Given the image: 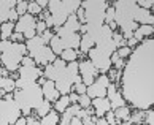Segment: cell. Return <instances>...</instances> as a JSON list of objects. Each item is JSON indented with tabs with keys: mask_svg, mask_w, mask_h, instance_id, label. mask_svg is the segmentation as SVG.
<instances>
[{
	"mask_svg": "<svg viewBox=\"0 0 154 125\" xmlns=\"http://www.w3.org/2000/svg\"><path fill=\"white\" fill-rule=\"evenodd\" d=\"M45 30H48V29H46V24H45V21H37V24H35V32H37V35H42Z\"/></svg>",
	"mask_w": 154,
	"mask_h": 125,
	"instance_id": "46",
	"label": "cell"
},
{
	"mask_svg": "<svg viewBox=\"0 0 154 125\" xmlns=\"http://www.w3.org/2000/svg\"><path fill=\"white\" fill-rule=\"evenodd\" d=\"M103 117H105V121L108 122V125H118V121H116L115 112H113V111H108Z\"/></svg>",
	"mask_w": 154,
	"mask_h": 125,
	"instance_id": "44",
	"label": "cell"
},
{
	"mask_svg": "<svg viewBox=\"0 0 154 125\" xmlns=\"http://www.w3.org/2000/svg\"><path fill=\"white\" fill-rule=\"evenodd\" d=\"M3 100H14L13 98V94H5L3 95Z\"/></svg>",
	"mask_w": 154,
	"mask_h": 125,
	"instance_id": "56",
	"label": "cell"
},
{
	"mask_svg": "<svg viewBox=\"0 0 154 125\" xmlns=\"http://www.w3.org/2000/svg\"><path fill=\"white\" fill-rule=\"evenodd\" d=\"M53 35H54V32H51V30H45L42 35H40V37H42V40H43V44H45V46H48V44H49Z\"/></svg>",
	"mask_w": 154,
	"mask_h": 125,
	"instance_id": "42",
	"label": "cell"
},
{
	"mask_svg": "<svg viewBox=\"0 0 154 125\" xmlns=\"http://www.w3.org/2000/svg\"><path fill=\"white\" fill-rule=\"evenodd\" d=\"M132 51H134V49H130V48H127V46H122V48L116 49V52H118V55H119V59L125 60V59H129V55L132 54Z\"/></svg>",
	"mask_w": 154,
	"mask_h": 125,
	"instance_id": "38",
	"label": "cell"
},
{
	"mask_svg": "<svg viewBox=\"0 0 154 125\" xmlns=\"http://www.w3.org/2000/svg\"><path fill=\"white\" fill-rule=\"evenodd\" d=\"M95 125H108V122L105 121V117H99L95 121Z\"/></svg>",
	"mask_w": 154,
	"mask_h": 125,
	"instance_id": "53",
	"label": "cell"
},
{
	"mask_svg": "<svg viewBox=\"0 0 154 125\" xmlns=\"http://www.w3.org/2000/svg\"><path fill=\"white\" fill-rule=\"evenodd\" d=\"M106 98L110 100V105H111L113 111L118 109V108H121V106H125V100L121 94V90H118L116 84H113V82H110V86L106 89Z\"/></svg>",
	"mask_w": 154,
	"mask_h": 125,
	"instance_id": "12",
	"label": "cell"
},
{
	"mask_svg": "<svg viewBox=\"0 0 154 125\" xmlns=\"http://www.w3.org/2000/svg\"><path fill=\"white\" fill-rule=\"evenodd\" d=\"M32 59L35 60V65H42V67H46L49 64H53V62L57 59V55H56L53 51L49 49V46H43L40 51H37L35 54L32 55Z\"/></svg>",
	"mask_w": 154,
	"mask_h": 125,
	"instance_id": "11",
	"label": "cell"
},
{
	"mask_svg": "<svg viewBox=\"0 0 154 125\" xmlns=\"http://www.w3.org/2000/svg\"><path fill=\"white\" fill-rule=\"evenodd\" d=\"M137 32L140 33L143 38H151L152 33H154V25H138V29H137Z\"/></svg>",
	"mask_w": 154,
	"mask_h": 125,
	"instance_id": "31",
	"label": "cell"
},
{
	"mask_svg": "<svg viewBox=\"0 0 154 125\" xmlns=\"http://www.w3.org/2000/svg\"><path fill=\"white\" fill-rule=\"evenodd\" d=\"M108 7H110V3L105 2V0H86V2H81L86 24H103Z\"/></svg>",
	"mask_w": 154,
	"mask_h": 125,
	"instance_id": "4",
	"label": "cell"
},
{
	"mask_svg": "<svg viewBox=\"0 0 154 125\" xmlns=\"http://www.w3.org/2000/svg\"><path fill=\"white\" fill-rule=\"evenodd\" d=\"M78 55H79V51H76V49H64L59 57L64 60L65 64H70V62H76Z\"/></svg>",
	"mask_w": 154,
	"mask_h": 125,
	"instance_id": "30",
	"label": "cell"
},
{
	"mask_svg": "<svg viewBox=\"0 0 154 125\" xmlns=\"http://www.w3.org/2000/svg\"><path fill=\"white\" fill-rule=\"evenodd\" d=\"M91 108L94 109V114L95 117H103L108 111H111V105H110V100L103 97V98H92L91 100Z\"/></svg>",
	"mask_w": 154,
	"mask_h": 125,
	"instance_id": "15",
	"label": "cell"
},
{
	"mask_svg": "<svg viewBox=\"0 0 154 125\" xmlns=\"http://www.w3.org/2000/svg\"><path fill=\"white\" fill-rule=\"evenodd\" d=\"M35 24H37V18H33V16H30V14L19 16V19L14 22V32L24 33L30 29H35Z\"/></svg>",
	"mask_w": 154,
	"mask_h": 125,
	"instance_id": "16",
	"label": "cell"
},
{
	"mask_svg": "<svg viewBox=\"0 0 154 125\" xmlns=\"http://www.w3.org/2000/svg\"><path fill=\"white\" fill-rule=\"evenodd\" d=\"M51 109H53V105H51V101H48V100H43L42 103H40V105L35 108V109H33V114H35L37 117L42 119L43 116H46Z\"/></svg>",
	"mask_w": 154,
	"mask_h": 125,
	"instance_id": "24",
	"label": "cell"
},
{
	"mask_svg": "<svg viewBox=\"0 0 154 125\" xmlns=\"http://www.w3.org/2000/svg\"><path fill=\"white\" fill-rule=\"evenodd\" d=\"M26 49H27V55H32L37 52V51H40L45 44H43V40H42V37L40 35H35L33 38H30V40H26Z\"/></svg>",
	"mask_w": 154,
	"mask_h": 125,
	"instance_id": "19",
	"label": "cell"
},
{
	"mask_svg": "<svg viewBox=\"0 0 154 125\" xmlns=\"http://www.w3.org/2000/svg\"><path fill=\"white\" fill-rule=\"evenodd\" d=\"M134 21H135L138 25H145V24H146V25H152V24H154V16L151 14V11L137 7L135 14H134Z\"/></svg>",
	"mask_w": 154,
	"mask_h": 125,
	"instance_id": "17",
	"label": "cell"
},
{
	"mask_svg": "<svg viewBox=\"0 0 154 125\" xmlns=\"http://www.w3.org/2000/svg\"><path fill=\"white\" fill-rule=\"evenodd\" d=\"M118 125H132L129 121H125V122H121V124H118Z\"/></svg>",
	"mask_w": 154,
	"mask_h": 125,
	"instance_id": "57",
	"label": "cell"
},
{
	"mask_svg": "<svg viewBox=\"0 0 154 125\" xmlns=\"http://www.w3.org/2000/svg\"><path fill=\"white\" fill-rule=\"evenodd\" d=\"M64 27H65V29H68L70 32H75V33H78V32H79V29H81V24H79V21L76 19L75 13L70 14V16L67 18L65 24H64Z\"/></svg>",
	"mask_w": 154,
	"mask_h": 125,
	"instance_id": "27",
	"label": "cell"
},
{
	"mask_svg": "<svg viewBox=\"0 0 154 125\" xmlns=\"http://www.w3.org/2000/svg\"><path fill=\"white\" fill-rule=\"evenodd\" d=\"M14 79L13 78H10V76H7V78H2L0 76V90H3L5 94H13L14 92Z\"/></svg>",
	"mask_w": 154,
	"mask_h": 125,
	"instance_id": "25",
	"label": "cell"
},
{
	"mask_svg": "<svg viewBox=\"0 0 154 125\" xmlns=\"http://www.w3.org/2000/svg\"><path fill=\"white\" fill-rule=\"evenodd\" d=\"M21 67H37L35 65V60H33L30 55H24L21 59Z\"/></svg>",
	"mask_w": 154,
	"mask_h": 125,
	"instance_id": "43",
	"label": "cell"
},
{
	"mask_svg": "<svg viewBox=\"0 0 154 125\" xmlns=\"http://www.w3.org/2000/svg\"><path fill=\"white\" fill-rule=\"evenodd\" d=\"M8 73H10V71H8V70H5L3 67L0 68V76H2V78H7V76H8Z\"/></svg>",
	"mask_w": 154,
	"mask_h": 125,
	"instance_id": "55",
	"label": "cell"
},
{
	"mask_svg": "<svg viewBox=\"0 0 154 125\" xmlns=\"http://www.w3.org/2000/svg\"><path fill=\"white\" fill-rule=\"evenodd\" d=\"M143 121H145V124H148V125H154V111H152V108H149V109L145 111Z\"/></svg>",
	"mask_w": 154,
	"mask_h": 125,
	"instance_id": "41",
	"label": "cell"
},
{
	"mask_svg": "<svg viewBox=\"0 0 154 125\" xmlns=\"http://www.w3.org/2000/svg\"><path fill=\"white\" fill-rule=\"evenodd\" d=\"M48 46H49V49L53 51L56 55H57V57L62 54V51L65 49V48H64V44H62V41H60V38H59V37H56V35H53V38H51V41H49Z\"/></svg>",
	"mask_w": 154,
	"mask_h": 125,
	"instance_id": "28",
	"label": "cell"
},
{
	"mask_svg": "<svg viewBox=\"0 0 154 125\" xmlns=\"http://www.w3.org/2000/svg\"><path fill=\"white\" fill-rule=\"evenodd\" d=\"M78 73H79V76H81V81L84 86H91L94 81H95V78L100 75L99 71H97V68L91 64V60H81V62H78Z\"/></svg>",
	"mask_w": 154,
	"mask_h": 125,
	"instance_id": "9",
	"label": "cell"
},
{
	"mask_svg": "<svg viewBox=\"0 0 154 125\" xmlns=\"http://www.w3.org/2000/svg\"><path fill=\"white\" fill-rule=\"evenodd\" d=\"M14 125H26V117H22V116H21L18 121L14 122Z\"/></svg>",
	"mask_w": 154,
	"mask_h": 125,
	"instance_id": "54",
	"label": "cell"
},
{
	"mask_svg": "<svg viewBox=\"0 0 154 125\" xmlns=\"http://www.w3.org/2000/svg\"><path fill=\"white\" fill-rule=\"evenodd\" d=\"M70 125H83V121H81V119H78V117H72Z\"/></svg>",
	"mask_w": 154,
	"mask_h": 125,
	"instance_id": "52",
	"label": "cell"
},
{
	"mask_svg": "<svg viewBox=\"0 0 154 125\" xmlns=\"http://www.w3.org/2000/svg\"><path fill=\"white\" fill-rule=\"evenodd\" d=\"M35 3H37V5H38V7L42 8V10H45V8L48 7V0H37Z\"/></svg>",
	"mask_w": 154,
	"mask_h": 125,
	"instance_id": "50",
	"label": "cell"
},
{
	"mask_svg": "<svg viewBox=\"0 0 154 125\" xmlns=\"http://www.w3.org/2000/svg\"><path fill=\"white\" fill-rule=\"evenodd\" d=\"M65 67H67V64L62 59H56L53 64H49L43 68V76L49 79V81H56L62 75V71L65 70Z\"/></svg>",
	"mask_w": 154,
	"mask_h": 125,
	"instance_id": "10",
	"label": "cell"
},
{
	"mask_svg": "<svg viewBox=\"0 0 154 125\" xmlns=\"http://www.w3.org/2000/svg\"><path fill=\"white\" fill-rule=\"evenodd\" d=\"M59 112H56L54 109H51L46 116H43L40 119V125H59Z\"/></svg>",
	"mask_w": 154,
	"mask_h": 125,
	"instance_id": "21",
	"label": "cell"
},
{
	"mask_svg": "<svg viewBox=\"0 0 154 125\" xmlns=\"http://www.w3.org/2000/svg\"><path fill=\"white\" fill-rule=\"evenodd\" d=\"M143 117H145V111H140V109H138V112L130 114L129 122L132 124V125H140V124H143Z\"/></svg>",
	"mask_w": 154,
	"mask_h": 125,
	"instance_id": "33",
	"label": "cell"
},
{
	"mask_svg": "<svg viewBox=\"0 0 154 125\" xmlns=\"http://www.w3.org/2000/svg\"><path fill=\"white\" fill-rule=\"evenodd\" d=\"M95 46V43H94V40L91 38L88 33H84V35H81V41H79V49H81V52L84 54H88L91 49H92Z\"/></svg>",
	"mask_w": 154,
	"mask_h": 125,
	"instance_id": "26",
	"label": "cell"
},
{
	"mask_svg": "<svg viewBox=\"0 0 154 125\" xmlns=\"http://www.w3.org/2000/svg\"><path fill=\"white\" fill-rule=\"evenodd\" d=\"M113 112H115V117H116L118 124L129 121L130 114H132V111H130V108H129L127 105H125V106H121V108H118V109H115Z\"/></svg>",
	"mask_w": 154,
	"mask_h": 125,
	"instance_id": "23",
	"label": "cell"
},
{
	"mask_svg": "<svg viewBox=\"0 0 154 125\" xmlns=\"http://www.w3.org/2000/svg\"><path fill=\"white\" fill-rule=\"evenodd\" d=\"M121 94L134 108L146 111L154 105V40L138 43L121 73Z\"/></svg>",
	"mask_w": 154,
	"mask_h": 125,
	"instance_id": "1",
	"label": "cell"
},
{
	"mask_svg": "<svg viewBox=\"0 0 154 125\" xmlns=\"http://www.w3.org/2000/svg\"><path fill=\"white\" fill-rule=\"evenodd\" d=\"M88 55H89L88 60H91V64L97 68V71H99V73L106 75V73L111 70V60H110V57L105 55V54H102L100 51H97L95 48L91 49L88 52Z\"/></svg>",
	"mask_w": 154,
	"mask_h": 125,
	"instance_id": "8",
	"label": "cell"
},
{
	"mask_svg": "<svg viewBox=\"0 0 154 125\" xmlns=\"http://www.w3.org/2000/svg\"><path fill=\"white\" fill-rule=\"evenodd\" d=\"M121 35H122V38H124V40H129V38H134V32L125 30V32H122V33H121Z\"/></svg>",
	"mask_w": 154,
	"mask_h": 125,
	"instance_id": "51",
	"label": "cell"
},
{
	"mask_svg": "<svg viewBox=\"0 0 154 125\" xmlns=\"http://www.w3.org/2000/svg\"><path fill=\"white\" fill-rule=\"evenodd\" d=\"M42 11H43V10L40 8L35 2H29V5H27V14L33 16V18H35L37 14H42Z\"/></svg>",
	"mask_w": 154,
	"mask_h": 125,
	"instance_id": "35",
	"label": "cell"
},
{
	"mask_svg": "<svg viewBox=\"0 0 154 125\" xmlns=\"http://www.w3.org/2000/svg\"><path fill=\"white\" fill-rule=\"evenodd\" d=\"M14 32V24L13 22H5L0 24V38L2 40H10Z\"/></svg>",
	"mask_w": 154,
	"mask_h": 125,
	"instance_id": "29",
	"label": "cell"
},
{
	"mask_svg": "<svg viewBox=\"0 0 154 125\" xmlns=\"http://www.w3.org/2000/svg\"><path fill=\"white\" fill-rule=\"evenodd\" d=\"M27 5H29V2H26V0H18L16 2V13H18V16H24L27 14Z\"/></svg>",
	"mask_w": 154,
	"mask_h": 125,
	"instance_id": "34",
	"label": "cell"
},
{
	"mask_svg": "<svg viewBox=\"0 0 154 125\" xmlns=\"http://www.w3.org/2000/svg\"><path fill=\"white\" fill-rule=\"evenodd\" d=\"M16 2L18 0H0V22L2 24L8 22V13L10 10L16 8Z\"/></svg>",
	"mask_w": 154,
	"mask_h": 125,
	"instance_id": "20",
	"label": "cell"
},
{
	"mask_svg": "<svg viewBox=\"0 0 154 125\" xmlns=\"http://www.w3.org/2000/svg\"><path fill=\"white\" fill-rule=\"evenodd\" d=\"M137 7L138 8H143V10H148V11H151L154 8V2L152 0H137Z\"/></svg>",
	"mask_w": 154,
	"mask_h": 125,
	"instance_id": "37",
	"label": "cell"
},
{
	"mask_svg": "<svg viewBox=\"0 0 154 125\" xmlns=\"http://www.w3.org/2000/svg\"><path fill=\"white\" fill-rule=\"evenodd\" d=\"M22 35H24V38H26V40H30V38H33V37L37 35V32H35V29H30V30L24 32Z\"/></svg>",
	"mask_w": 154,
	"mask_h": 125,
	"instance_id": "49",
	"label": "cell"
},
{
	"mask_svg": "<svg viewBox=\"0 0 154 125\" xmlns=\"http://www.w3.org/2000/svg\"><path fill=\"white\" fill-rule=\"evenodd\" d=\"M42 92H43V98L51 101V103H54L60 97V94L57 92V89L54 86V81H49V79H46V82L42 86Z\"/></svg>",
	"mask_w": 154,
	"mask_h": 125,
	"instance_id": "18",
	"label": "cell"
},
{
	"mask_svg": "<svg viewBox=\"0 0 154 125\" xmlns=\"http://www.w3.org/2000/svg\"><path fill=\"white\" fill-rule=\"evenodd\" d=\"M10 41H13V43H22V41H26V38H24V35H22V33L13 32V35H11Z\"/></svg>",
	"mask_w": 154,
	"mask_h": 125,
	"instance_id": "47",
	"label": "cell"
},
{
	"mask_svg": "<svg viewBox=\"0 0 154 125\" xmlns=\"http://www.w3.org/2000/svg\"><path fill=\"white\" fill-rule=\"evenodd\" d=\"M13 98H14V103L18 105L19 109L30 108L32 111L45 100L42 87H40L37 82L33 84V86L27 87V89H16L13 92Z\"/></svg>",
	"mask_w": 154,
	"mask_h": 125,
	"instance_id": "3",
	"label": "cell"
},
{
	"mask_svg": "<svg viewBox=\"0 0 154 125\" xmlns=\"http://www.w3.org/2000/svg\"><path fill=\"white\" fill-rule=\"evenodd\" d=\"M21 117V109L14 100L0 98V125H14V122Z\"/></svg>",
	"mask_w": 154,
	"mask_h": 125,
	"instance_id": "5",
	"label": "cell"
},
{
	"mask_svg": "<svg viewBox=\"0 0 154 125\" xmlns=\"http://www.w3.org/2000/svg\"><path fill=\"white\" fill-rule=\"evenodd\" d=\"M70 106V100H68V95H60L57 100L54 101V105H53V109L56 112H59V114H62L67 108Z\"/></svg>",
	"mask_w": 154,
	"mask_h": 125,
	"instance_id": "22",
	"label": "cell"
},
{
	"mask_svg": "<svg viewBox=\"0 0 154 125\" xmlns=\"http://www.w3.org/2000/svg\"><path fill=\"white\" fill-rule=\"evenodd\" d=\"M81 7L79 0H51L48 2V11L54 21V29H59L65 24L67 18Z\"/></svg>",
	"mask_w": 154,
	"mask_h": 125,
	"instance_id": "2",
	"label": "cell"
},
{
	"mask_svg": "<svg viewBox=\"0 0 154 125\" xmlns=\"http://www.w3.org/2000/svg\"><path fill=\"white\" fill-rule=\"evenodd\" d=\"M78 94H75V92H70L68 94V100H70V105H76L78 103Z\"/></svg>",
	"mask_w": 154,
	"mask_h": 125,
	"instance_id": "48",
	"label": "cell"
},
{
	"mask_svg": "<svg viewBox=\"0 0 154 125\" xmlns=\"http://www.w3.org/2000/svg\"><path fill=\"white\" fill-rule=\"evenodd\" d=\"M56 37L60 38L62 44H64L65 49H79V41H81V35L79 33H75V32H70L68 29H65L64 25L56 29Z\"/></svg>",
	"mask_w": 154,
	"mask_h": 125,
	"instance_id": "7",
	"label": "cell"
},
{
	"mask_svg": "<svg viewBox=\"0 0 154 125\" xmlns=\"http://www.w3.org/2000/svg\"><path fill=\"white\" fill-rule=\"evenodd\" d=\"M108 86H110V78L106 75H99L95 78V81L91 84V86H88L86 95L91 100L92 98H103V97H106Z\"/></svg>",
	"mask_w": 154,
	"mask_h": 125,
	"instance_id": "6",
	"label": "cell"
},
{
	"mask_svg": "<svg viewBox=\"0 0 154 125\" xmlns=\"http://www.w3.org/2000/svg\"><path fill=\"white\" fill-rule=\"evenodd\" d=\"M18 78L19 79H26V81H32V82H37V79L40 76H43V70L38 67H19L18 70Z\"/></svg>",
	"mask_w": 154,
	"mask_h": 125,
	"instance_id": "14",
	"label": "cell"
},
{
	"mask_svg": "<svg viewBox=\"0 0 154 125\" xmlns=\"http://www.w3.org/2000/svg\"><path fill=\"white\" fill-rule=\"evenodd\" d=\"M110 60H111V65H115L116 70H121V71H122V68H124V65H125V60L119 59V55H118L116 51L110 55Z\"/></svg>",
	"mask_w": 154,
	"mask_h": 125,
	"instance_id": "32",
	"label": "cell"
},
{
	"mask_svg": "<svg viewBox=\"0 0 154 125\" xmlns=\"http://www.w3.org/2000/svg\"><path fill=\"white\" fill-rule=\"evenodd\" d=\"M115 16H116L115 8H113V7H108L106 13H105V21H103V24H105V25L113 24V22H115Z\"/></svg>",
	"mask_w": 154,
	"mask_h": 125,
	"instance_id": "36",
	"label": "cell"
},
{
	"mask_svg": "<svg viewBox=\"0 0 154 125\" xmlns=\"http://www.w3.org/2000/svg\"><path fill=\"white\" fill-rule=\"evenodd\" d=\"M140 125H148V124H145V122H143V124H140Z\"/></svg>",
	"mask_w": 154,
	"mask_h": 125,
	"instance_id": "58",
	"label": "cell"
},
{
	"mask_svg": "<svg viewBox=\"0 0 154 125\" xmlns=\"http://www.w3.org/2000/svg\"><path fill=\"white\" fill-rule=\"evenodd\" d=\"M78 105L79 108H83V109H86V108L91 106V98L86 95V94H83V95H79L78 97Z\"/></svg>",
	"mask_w": 154,
	"mask_h": 125,
	"instance_id": "39",
	"label": "cell"
},
{
	"mask_svg": "<svg viewBox=\"0 0 154 125\" xmlns=\"http://www.w3.org/2000/svg\"><path fill=\"white\" fill-rule=\"evenodd\" d=\"M75 16H76V19L79 21V24H86V18H84V10L81 8V7H79L76 11H75Z\"/></svg>",
	"mask_w": 154,
	"mask_h": 125,
	"instance_id": "45",
	"label": "cell"
},
{
	"mask_svg": "<svg viewBox=\"0 0 154 125\" xmlns=\"http://www.w3.org/2000/svg\"><path fill=\"white\" fill-rule=\"evenodd\" d=\"M86 86H84L83 82H75L72 86V92H75V94H78V95H83V94H86Z\"/></svg>",
	"mask_w": 154,
	"mask_h": 125,
	"instance_id": "40",
	"label": "cell"
},
{
	"mask_svg": "<svg viewBox=\"0 0 154 125\" xmlns=\"http://www.w3.org/2000/svg\"><path fill=\"white\" fill-rule=\"evenodd\" d=\"M21 55L13 54V52H0V62L5 70L8 71H18L21 67Z\"/></svg>",
	"mask_w": 154,
	"mask_h": 125,
	"instance_id": "13",
	"label": "cell"
}]
</instances>
